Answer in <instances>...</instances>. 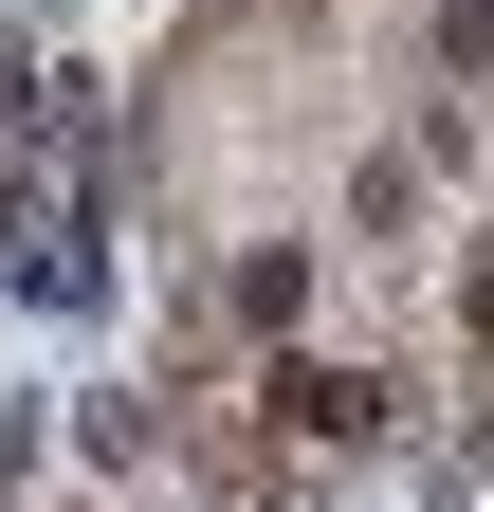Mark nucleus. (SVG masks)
<instances>
[{
  "label": "nucleus",
  "mask_w": 494,
  "mask_h": 512,
  "mask_svg": "<svg viewBox=\"0 0 494 512\" xmlns=\"http://www.w3.org/2000/svg\"><path fill=\"white\" fill-rule=\"evenodd\" d=\"M275 421L293 439H385V384L366 366H275Z\"/></svg>",
  "instance_id": "obj_1"
}]
</instances>
